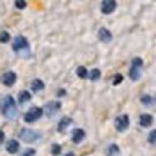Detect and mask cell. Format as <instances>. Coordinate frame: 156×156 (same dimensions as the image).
<instances>
[{
  "label": "cell",
  "instance_id": "19",
  "mask_svg": "<svg viewBox=\"0 0 156 156\" xmlns=\"http://www.w3.org/2000/svg\"><path fill=\"white\" fill-rule=\"evenodd\" d=\"M99 76H101V72L98 70V68H94V70H91L90 72V80H93V81H96V80H99Z\"/></svg>",
  "mask_w": 156,
  "mask_h": 156
},
{
  "label": "cell",
  "instance_id": "5",
  "mask_svg": "<svg viewBox=\"0 0 156 156\" xmlns=\"http://www.w3.org/2000/svg\"><path fill=\"white\" fill-rule=\"evenodd\" d=\"M41 115H42V109H41V107H31V109L24 114V122L33 124V122H36Z\"/></svg>",
  "mask_w": 156,
  "mask_h": 156
},
{
  "label": "cell",
  "instance_id": "25",
  "mask_svg": "<svg viewBox=\"0 0 156 156\" xmlns=\"http://www.w3.org/2000/svg\"><path fill=\"white\" fill-rule=\"evenodd\" d=\"M34 154H36V150H33V148H29L23 153V156H34Z\"/></svg>",
  "mask_w": 156,
  "mask_h": 156
},
{
  "label": "cell",
  "instance_id": "12",
  "mask_svg": "<svg viewBox=\"0 0 156 156\" xmlns=\"http://www.w3.org/2000/svg\"><path fill=\"white\" fill-rule=\"evenodd\" d=\"M85 138V132H83L81 129H76V130H73V135H72V140H73V143H80V141Z\"/></svg>",
  "mask_w": 156,
  "mask_h": 156
},
{
  "label": "cell",
  "instance_id": "22",
  "mask_svg": "<svg viewBox=\"0 0 156 156\" xmlns=\"http://www.w3.org/2000/svg\"><path fill=\"white\" fill-rule=\"evenodd\" d=\"M148 141L150 143H156V130H153L150 133V136H148Z\"/></svg>",
  "mask_w": 156,
  "mask_h": 156
},
{
  "label": "cell",
  "instance_id": "27",
  "mask_svg": "<svg viewBox=\"0 0 156 156\" xmlns=\"http://www.w3.org/2000/svg\"><path fill=\"white\" fill-rule=\"evenodd\" d=\"M57 94H58V96H63V94H65V90H58Z\"/></svg>",
  "mask_w": 156,
  "mask_h": 156
},
{
  "label": "cell",
  "instance_id": "11",
  "mask_svg": "<svg viewBox=\"0 0 156 156\" xmlns=\"http://www.w3.org/2000/svg\"><path fill=\"white\" fill-rule=\"evenodd\" d=\"M99 39L102 42H109L111 39H112V34H111V31L109 29H106V28H101L99 29Z\"/></svg>",
  "mask_w": 156,
  "mask_h": 156
},
{
  "label": "cell",
  "instance_id": "6",
  "mask_svg": "<svg viewBox=\"0 0 156 156\" xmlns=\"http://www.w3.org/2000/svg\"><path fill=\"white\" fill-rule=\"evenodd\" d=\"M117 7V2L115 0H102V3H101V12L104 13V15H109L112 13L115 10Z\"/></svg>",
  "mask_w": 156,
  "mask_h": 156
},
{
  "label": "cell",
  "instance_id": "13",
  "mask_svg": "<svg viewBox=\"0 0 156 156\" xmlns=\"http://www.w3.org/2000/svg\"><path fill=\"white\" fill-rule=\"evenodd\" d=\"M151 124H153V117H151L150 114H143L140 117V125L141 127H150Z\"/></svg>",
  "mask_w": 156,
  "mask_h": 156
},
{
  "label": "cell",
  "instance_id": "3",
  "mask_svg": "<svg viewBox=\"0 0 156 156\" xmlns=\"http://www.w3.org/2000/svg\"><path fill=\"white\" fill-rule=\"evenodd\" d=\"M141 68H143V60H141L140 57H135L133 60H132V65H130V78L132 80H138L141 76Z\"/></svg>",
  "mask_w": 156,
  "mask_h": 156
},
{
  "label": "cell",
  "instance_id": "8",
  "mask_svg": "<svg viewBox=\"0 0 156 156\" xmlns=\"http://www.w3.org/2000/svg\"><path fill=\"white\" fill-rule=\"evenodd\" d=\"M58 111H60V102H47V104H46V109H44V112H46L47 117L55 115Z\"/></svg>",
  "mask_w": 156,
  "mask_h": 156
},
{
  "label": "cell",
  "instance_id": "1",
  "mask_svg": "<svg viewBox=\"0 0 156 156\" xmlns=\"http://www.w3.org/2000/svg\"><path fill=\"white\" fill-rule=\"evenodd\" d=\"M2 114L7 117L8 120L16 119L18 109H16V104H15L13 96H5L3 98V101H2Z\"/></svg>",
  "mask_w": 156,
  "mask_h": 156
},
{
  "label": "cell",
  "instance_id": "2",
  "mask_svg": "<svg viewBox=\"0 0 156 156\" xmlns=\"http://www.w3.org/2000/svg\"><path fill=\"white\" fill-rule=\"evenodd\" d=\"M13 51L21 57H29V44L23 36H16L13 39Z\"/></svg>",
  "mask_w": 156,
  "mask_h": 156
},
{
  "label": "cell",
  "instance_id": "18",
  "mask_svg": "<svg viewBox=\"0 0 156 156\" xmlns=\"http://www.w3.org/2000/svg\"><path fill=\"white\" fill-rule=\"evenodd\" d=\"M76 75L80 76V78H88V76H90V73L86 72L85 67H78V68H76Z\"/></svg>",
  "mask_w": 156,
  "mask_h": 156
},
{
  "label": "cell",
  "instance_id": "24",
  "mask_svg": "<svg viewBox=\"0 0 156 156\" xmlns=\"http://www.w3.org/2000/svg\"><path fill=\"white\" fill-rule=\"evenodd\" d=\"M15 5H16V8H24L26 7V2H24V0H16Z\"/></svg>",
  "mask_w": 156,
  "mask_h": 156
},
{
  "label": "cell",
  "instance_id": "4",
  "mask_svg": "<svg viewBox=\"0 0 156 156\" xmlns=\"http://www.w3.org/2000/svg\"><path fill=\"white\" fill-rule=\"evenodd\" d=\"M20 138L23 141H26V143H34V141L41 140V135L36 133L34 130H28V129H23L20 132Z\"/></svg>",
  "mask_w": 156,
  "mask_h": 156
},
{
  "label": "cell",
  "instance_id": "20",
  "mask_svg": "<svg viewBox=\"0 0 156 156\" xmlns=\"http://www.w3.org/2000/svg\"><path fill=\"white\" fill-rule=\"evenodd\" d=\"M141 102H143L145 106H151V104H153V98L148 96V94H145V96H141Z\"/></svg>",
  "mask_w": 156,
  "mask_h": 156
},
{
  "label": "cell",
  "instance_id": "9",
  "mask_svg": "<svg viewBox=\"0 0 156 156\" xmlns=\"http://www.w3.org/2000/svg\"><path fill=\"white\" fill-rule=\"evenodd\" d=\"M2 81H3V85L12 86L13 83L16 81V75H15L13 72H5L3 75H2Z\"/></svg>",
  "mask_w": 156,
  "mask_h": 156
},
{
  "label": "cell",
  "instance_id": "14",
  "mask_svg": "<svg viewBox=\"0 0 156 156\" xmlns=\"http://www.w3.org/2000/svg\"><path fill=\"white\" fill-rule=\"evenodd\" d=\"M70 124H72V119H70V117H63V119L58 122V132H65V129H67Z\"/></svg>",
  "mask_w": 156,
  "mask_h": 156
},
{
  "label": "cell",
  "instance_id": "23",
  "mask_svg": "<svg viewBox=\"0 0 156 156\" xmlns=\"http://www.w3.org/2000/svg\"><path fill=\"white\" fill-rule=\"evenodd\" d=\"M52 154H60V145H52Z\"/></svg>",
  "mask_w": 156,
  "mask_h": 156
},
{
  "label": "cell",
  "instance_id": "28",
  "mask_svg": "<svg viewBox=\"0 0 156 156\" xmlns=\"http://www.w3.org/2000/svg\"><path fill=\"white\" fill-rule=\"evenodd\" d=\"M65 156H75V154H73V153H68V154H65Z\"/></svg>",
  "mask_w": 156,
  "mask_h": 156
},
{
  "label": "cell",
  "instance_id": "15",
  "mask_svg": "<svg viewBox=\"0 0 156 156\" xmlns=\"http://www.w3.org/2000/svg\"><path fill=\"white\" fill-rule=\"evenodd\" d=\"M31 90H33V91H42V90H44V81L34 80V81L31 83Z\"/></svg>",
  "mask_w": 156,
  "mask_h": 156
},
{
  "label": "cell",
  "instance_id": "16",
  "mask_svg": "<svg viewBox=\"0 0 156 156\" xmlns=\"http://www.w3.org/2000/svg\"><path fill=\"white\" fill-rule=\"evenodd\" d=\"M29 99H31V93H28V91H21V93H20L18 101L21 102V104H24V102H28Z\"/></svg>",
  "mask_w": 156,
  "mask_h": 156
},
{
  "label": "cell",
  "instance_id": "21",
  "mask_svg": "<svg viewBox=\"0 0 156 156\" xmlns=\"http://www.w3.org/2000/svg\"><path fill=\"white\" fill-rule=\"evenodd\" d=\"M0 39H2V42H8L10 34H8L7 31H2V34H0Z\"/></svg>",
  "mask_w": 156,
  "mask_h": 156
},
{
  "label": "cell",
  "instance_id": "17",
  "mask_svg": "<svg viewBox=\"0 0 156 156\" xmlns=\"http://www.w3.org/2000/svg\"><path fill=\"white\" fill-rule=\"evenodd\" d=\"M107 156H119V148H117V145H109V148H107Z\"/></svg>",
  "mask_w": 156,
  "mask_h": 156
},
{
  "label": "cell",
  "instance_id": "10",
  "mask_svg": "<svg viewBox=\"0 0 156 156\" xmlns=\"http://www.w3.org/2000/svg\"><path fill=\"white\" fill-rule=\"evenodd\" d=\"M5 146H7V151H8V153H12V154H15V153L20 150V143H18V141H15V140L7 141V143H5Z\"/></svg>",
  "mask_w": 156,
  "mask_h": 156
},
{
  "label": "cell",
  "instance_id": "26",
  "mask_svg": "<svg viewBox=\"0 0 156 156\" xmlns=\"http://www.w3.org/2000/svg\"><path fill=\"white\" fill-rule=\"evenodd\" d=\"M119 83H122V75H115L114 76V85H119Z\"/></svg>",
  "mask_w": 156,
  "mask_h": 156
},
{
  "label": "cell",
  "instance_id": "7",
  "mask_svg": "<svg viewBox=\"0 0 156 156\" xmlns=\"http://www.w3.org/2000/svg\"><path fill=\"white\" fill-rule=\"evenodd\" d=\"M129 115H119L115 119V129L119 130V132H124V130H127V127H129Z\"/></svg>",
  "mask_w": 156,
  "mask_h": 156
}]
</instances>
